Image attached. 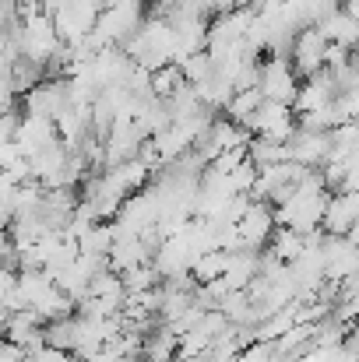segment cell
Listing matches in <instances>:
<instances>
[{
	"mask_svg": "<svg viewBox=\"0 0 359 362\" xmlns=\"http://www.w3.org/2000/svg\"><path fill=\"white\" fill-rule=\"evenodd\" d=\"M257 92L264 95V103H278V106H289L292 110L296 92H300V74H296L292 60L289 57H268V60H261Z\"/></svg>",
	"mask_w": 359,
	"mask_h": 362,
	"instance_id": "obj_1",
	"label": "cell"
},
{
	"mask_svg": "<svg viewBox=\"0 0 359 362\" xmlns=\"http://www.w3.org/2000/svg\"><path fill=\"white\" fill-rule=\"evenodd\" d=\"M324 53H328V35L317 28V25H307L296 32V42H292V67L296 74L303 78H314L324 71Z\"/></svg>",
	"mask_w": 359,
	"mask_h": 362,
	"instance_id": "obj_2",
	"label": "cell"
},
{
	"mask_svg": "<svg viewBox=\"0 0 359 362\" xmlns=\"http://www.w3.org/2000/svg\"><path fill=\"white\" fill-rule=\"evenodd\" d=\"M257 0H237V7H253Z\"/></svg>",
	"mask_w": 359,
	"mask_h": 362,
	"instance_id": "obj_3",
	"label": "cell"
}]
</instances>
